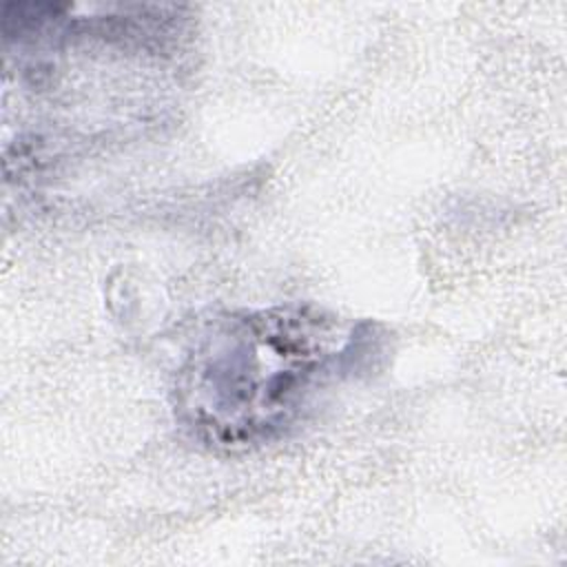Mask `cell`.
<instances>
[{"label":"cell","mask_w":567,"mask_h":567,"mask_svg":"<svg viewBox=\"0 0 567 567\" xmlns=\"http://www.w3.org/2000/svg\"><path fill=\"white\" fill-rule=\"evenodd\" d=\"M381 348L377 323L315 303L215 312L177 363L175 421L217 452L264 447L286 436L321 394L372 370Z\"/></svg>","instance_id":"1"}]
</instances>
